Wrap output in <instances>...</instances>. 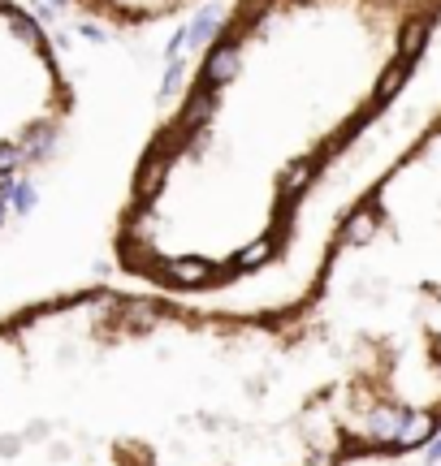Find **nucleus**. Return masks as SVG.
Segmentation results:
<instances>
[{
	"mask_svg": "<svg viewBox=\"0 0 441 466\" xmlns=\"http://www.w3.org/2000/svg\"><path fill=\"white\" fill-rule=\"evenodd\" d=\"M441 0H234L195 78L152 135L121 216H152L191 186L260 199L264 238L385 113L420 65Z\"/></svg>",
	"mask_w": 441,
	"mask_h": 466,
	"instance_id": "f257e3e1",
	"label": "nucleus"
},
{
	"mask_svg": "<svg viewBox=\"0 0 441 466\" xmlns=\"http://www.w3.org/2000/svg\"><path fill=\"white\" fill-rule=\"evenodd\" d=\"M74 113L57 48L31 9L0 0V177L40 164Z\"/></svg>",
	"mask_w": 441,
	"mask_h": 466,
	"instance_id": "f03ea898",
	"label": "nucleus"
},
{
	"mask_svg": "<svg viewBox=\"0 0 441 466\" xmlns=\"http://www.w3.org/2000/svg\"><path fill=\"white\" fill-rule=\"evenodd\" d=\"M82 18L108 22V26H152L164 18H182L200 0H65Z\"/></svg>",
	"mask_w": 441,
	"mask_h": 466,
	"instance_id": "7ed1b4c3",
	"label": "nucleus"
}]
</instances>
